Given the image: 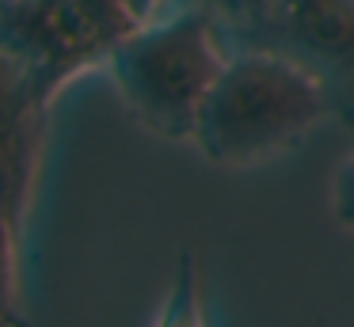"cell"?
I'll use <instances>...</instances> for the list:
<instances>
[{"label":"cell","instance_id":"obj_1","mask_svg":"<svg viewBox=\"0 0 354 327\" xmlns=\"http://www.w3.org/2000/svg\"><path fill=\"white\" fill-rule=\"evenodd\" d=\"M324 118L328 95L305 68L274 50L240 46L202 103L194 144L221 167H255L297 149Z\"/></svg>","mask_w":354,"mask_h":327},{"label":"cell","instance_id":"obj_2","mask_svg":"<svg viewBox=\"0 0 354 327\" xmlns=\"http://www.w3.org/2000/svg\"><path fill=\"white\" fill-rule=\"evenodd\" d=\"M229 38L194 8L141 23L111 53V80L138 126L164 141H194L202 103L229 65Z\"/></svg>","mask_w":354,"mask_h":327},{"label":"cell","instance_id":"obj_3","mask_svg":"<svg viewBox=\"0 0 354 327\" xmlns=\"http://www.w3.org/2000/svg\"><path fill=\"white\" fill-rule=\"evenodd\" d=\"M138 27L126 0H0V50L35 76L50 103L73 76L107 65Z\"/></svg>","mask_w":354,"mask_h":327},{"label":"cell","instance_id":"obj_4","mask_svg":"<svg viewBox=\"0 0 354 327\" xmlns=\"http://www.w3.org/2000/svg\"><path fill=\"white\" fill-rule=\"evenodd\" d=\"M252 46L301 65L324 88L331 118L354 129V0H278Z\"/></svg>","mask_w":354,"mask_h":327},{"label":"cell","instance_id":"obj_5","mask_svg":"<svg viewBox=\"0 0 354 327\" xmlns=\"http://www.w3.org/2000/svg\"><path fill=\"white\" fill-rule=\"evenodd\" d=\"M50 133V99L12 53L0 50V221L24 228Z\"/></svg>","mask_w":354,"mask_h":327},{"label":"cell","instance_id":"obj_6","mask_svg":"<svg viewBox=\"0 0 354 327\" xmlns=\"http://www.w3.org/2000/svg\"><path fill=\"white\" fill-rule=\"evenodd\" d=\"M179 8H194V12L209 15L225 30L232 50H240V46H252L267 30L278 0H168L164 12H179Z\"/></svg>","mask_w":354,"mask_h":327},{"label":"cell","instance_id":"obj_7","mask_svg":"<svg viewBox=\"0 0 354 327\" xmlns=\"http://www.w3.org/2000/svg\"><path fill=\"white\" fill-rule=\"evenodd\" d=\"M156 327H206V308H202V286L198 266L191 255H179V266L171 274L164 308L156 316Z\"/></svg>","mask_w":354,"mask_h":327},{"label":"cell","instance_id":"obj_8","mask_svg":"<svg viewBox=\"0 0 354 327\" xmlns=\"http://www.w3.org/2000/svg\"><path fill=\"white\" fill-rule=\"evenodd\" d=\"M19 247L24 228L0 221V327H27L19 301Z\"/></svg>","mask_w":354,"mask_h":327},{"label":"cell","instance_id":"obj_9","mask_svg":"<svg viewBox=\"0 0 354 327\" xmlns=\"http://www.w3.org/2000/svg\"><path fill=\"white\" fill-rule=\"evenodd\" d=\"M331 217L354 232V156H346L335 167V179H331Z\"/></svg>","mask_w":354,"mask_h":327},{"label":"cell","instance_id":"obj_10","mask_svg":"<svg viewBox=\"0 0 354 327\" xmlns=\"http://www.w3.org/2000/svg\"><path fill=\"white\" fill-rule=\"evenodd\" d=\"M126 4H130L133 15H138V23H149V19H156V15L164 12L168 0H126Z\"/></svg>","mask_w":354,"mask_h":327}]
</instances>
